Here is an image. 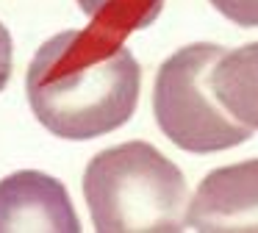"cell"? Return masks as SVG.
Returning <instances> with one entry per match:
<instances>
[{
    "label": "cell",
    "instance_id": "52a82bcc",
    "mask_svg": "<svg viewBox=\"0 0 258 233\" xmlns=\"http://www.w3.org/2000/svg\"><path fill=\"white\" fill-rule=\"evenodd\" d=\"M208 3L239 28H258V0H208Z\"/></svg>",
    "mask_w": 258,
    "mask_h": 233
},
{
    "label": "cell",
    "instance_id": "3957f363",
    "mask_svg": "<svg viewBox=\"0 0 258 233\" xmlns=\"http://www.w3.org/2000/svg\"><path fill=\"white\" fill-rule=\"evenodd\" d=\"M222 53L225 47L211 42L186 44L156 72L153 114L164 136L186 153H217L252 136V128L236 122L206 83Z\"/></svg>",
    "mask_w": 258,
    "mask_h": 233
},
{
    "label": "cell",
    "instance_id": "7a4b0ae2",
    "mask_svg": "<svg viewBox=\"0 0 258 233\" xmlns=\"http://www.w3.org/2000/svg\"><path fill=\"white\" fill-rule=\"evenodd\" d=\"M84 197L100 233H178L186 216V178L147 142H125L89 161Z\"/></svg>",
    "mask_w": 258,
    "mask_h": 233
},
{
    "label": "cell",
    "instance_id": "6da1fadb",
    "mask_svg": "<svg viewBox=\"0 0 258 233\" xmlns=\"http://www.w3.org/2000/svg\"><path fill=\"white\" fill-rule=\"evenodd\" d=\"M139 89L136 55L97 28L50 36L25 75L34 116L53 136L73 142L122 128L136 111Z\"/></svg>",
    "mask_w": 258,
    "mask_h": 233
},
{
    "label": "cell",
    "instance_id": "ba28073f",
    "mask_svg": "<svg viewBox=\"0 0 258 233\" xmlns=\"http://www.w3.org/2000/svg\"><path fill=\"white\" fill-rule=\"evenodd\" d=\"M12 53H14L12 33H9V28L0 22V92L6 89L9 78H12Z\"/></svg>",
    "mask_w": 258,
    "mask_h": 233
},
{
    "label": "cell",
    "instance_id": "9c48e42d",
    "mask_svg": "<svg viewBox=\"0 0 258 233\" xmlns=\"http://www.w3.org/2000/svg\"><path fill=\"white\" fill-rule=\"evenodd\" d=\"M111 3L114 0H78L81 11L86 17H92V20H103L108 14V9H111Z\"/></svg>",
    "mask_w": 258,
    "mask_h": 233
},
{
    "label": "cell",
    "instance_id": "5b68a950",
    "mask_svg": "<svg viewBox=\"0 0 258 233\" xmlns=\"http://www.w3.org/2000/svg\"><path fill=\"white\" fill-rule=\"evenodd\" d=\"M3 230L78 233L81 219L58 178L20 169L0 181V233Z\"/></svg>",
    "mask_w": 258,
    "mask_h": 233
},
{
    "label": "cell",
    "instance_id": "277c9868",
    "mask_svg": "<svg viewBox=\"0 0 258 233\" xmlns=\"http://www.w3.org/2000/svg\"><path fill=\"white\" fill-rule=\"evenodd\" d=\"M186 225L203 233L258 230V158L208 172L186 203Z\"/></svg>",
    "mask_w": 258,
    "mask_h": 233
},
{
    "label": "cell",
    "instance_id": "8992f818",
    "mask_svg": "<svg viewBox=\"0 0 258 233\" xmlns=\"http://www.w3.org/2000/svg\"><path fill=\"white\" fill-rule=\"evenodd\" d=\"M217 103L241 125L258 128V42L225 50L206 78Z\"/></svg>",
    "mask_w": 258,
    "mask_h": 233
}]
</instances>
